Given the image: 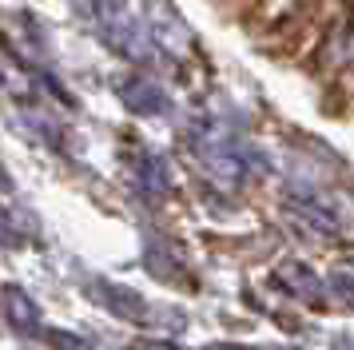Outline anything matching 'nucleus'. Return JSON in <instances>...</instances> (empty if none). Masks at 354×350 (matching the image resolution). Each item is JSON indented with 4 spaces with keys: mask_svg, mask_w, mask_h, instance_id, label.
I'll list each match as a JSON object with an SVG mask.
<instances>
[{
    "mask_svg": "<svg viewBox=\"0 0 354 350\" xmlns=\"http://www.w3.org/2000/svg\"><path fill=\"white\" fill-rule=\"evenodd\" d=\"M283 275H290V279H283V283H290L287 291H295V295H303L306 302H319L322 295H319V279H310L306 270H295V267H287Z\"/></svg>",
    "mask_w": 354,
    "mask_h": 350,
    "instance_id": "nucleus-3",
    "label": "nucleus"
},
{
    "mask_svg": "<svg viewBox=\"0 0 354 350\" xmlns=\"http://www.w3.org/2000/svg\"><path fill=\"white\" fill-rule=\"evenodd\" d=\"M48 342L60 350H88V342L84 338H72V334H60V331H48Z\"/></svg>",
    "mask_w": 354,
    "mask_h": 350,
    "instance_id": "nucleus-5",
    "label": "nucleus"
},
{
    "mask_svg": "<svg viewBox=\"0 0 354 350\" xmlns=\"http://www.w3.org/2000/svg\"><path fill=\"white\" fill-rule=\"evenodd\" d=\"M330 291H335L342 302H351L354 306V279L351 275H335V279H330Z\"/></svg>",
    "mask_w": 354,
    "mask_h": 350,
    "instance_id": "nucleus-4",
    "label": "nucleus"
},
{
    "mask_svg": "<svg viewBox=\"0 0 354 350\" xmlns=\"http://www.w3.org/2000/svg\"><path fill=\"white\" fill-rule=\"evenodd\" d=\"M96 295H100L104 302H108V311H115V315L128 318V322H140V318L147 315L144 299H140L136 291H128V286H120V283H100Z\"/></svg>",
    "mask_w": 354,
    "mask_h": 350,
    "instance_id": "nucleus-1",
    "label": "nucleus"
},
{
    "mask_svg": "<svg viewBox=\"0 0 354 350\" xmlns=\"http://www.w3.org/2000/svg\"><path fill=\"white\" fill-rule=\"evenodd\" d=\"M136 350H179V347H167V342H140Z\"/></svg>",
    "mask_w": 354,
    "mask_h": 350,
    "instance_id": "nucleus-6",
    "label": "nucleus"
},
{
    "mask_svg": "<svg viewBox=\"0 0 354 350\" xmlns=\"http://www.w3.org/2000/svg\"><path fill=\"white\" fill-rule=\"evenodd\" d=\"M211 350H239V347H211Z\"/></svg>",
    "mask_w": 354,
    "mask_h": 350,
    "instance_id": "nucleus-7",
    "label": "nucleus"
},
{
    "mask_svg": "<svg viewBox=\"0 0 354 350\" xmlns=\"http://www.w3.org/2000/svg\"><path fill=\"white\" fill-rule=\"evenodd\" d=\"M12 306H17V318H12V322H17V331L32 334L36 331V306L24 299L20 291H8V311H12Z\"/></svg>",
    "mask_w": 354,
    "mask_h": 350,
    "instance_id": "nucleus-2",
    "label": "nucleus"
}]
</instances>
